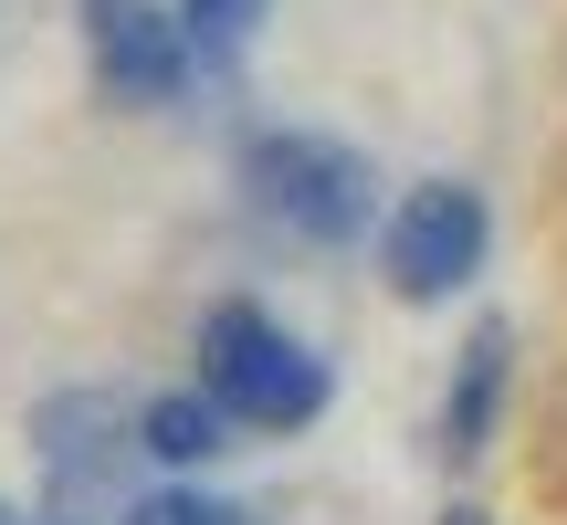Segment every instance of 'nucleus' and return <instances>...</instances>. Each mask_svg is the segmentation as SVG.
<instances>
[{"label": "nucleus", "instance_id": "nucleus-1", "mask_svg": "<svg viewBox=\"0 0 567 525\" xmlns=\"http://www.w3.org/2000/svg\"><path fill=\"white\" fill-rule=\"evenodd\" d=\"M200 389L231 410V431H305L337 379L305 337H284L264 305H210L200 316Z\"/></svg>", "mask_w": 567, "mask_h": 525}, {"label": "nucleus", "instance_id": "nucleus-2", "mask_svg": "<svg viewBox=\"0 0 567 525\" xmlns=\"http://www.w3.org/2000/svg\"><path fill=\"white\" fill-rule=\"evenodd\" d=\"M243 189H252V210H264L274 231H295V243H358L368 210H379L368 158L337 147V137H252Z\"/></svg>", "mask_w": 567, "mask_h": 525}, {"label": "nucleus", "instance_id": "nucleus-3", "mask_svg": "<svg viewBox=\"0 0 567 525\" xmlns=\"http://www.w3.org/2000/svg\"><path fill=\"white\" fill-rule=\"evenodd\" d=\"M484 243H494V222H484V200H473L463 179H421L400 210H389V295H410V305H442V295H463L473 274H484Z\"/></svg>", "mask_w": 567, "mask_h": 525}, {"label": "nucleus", "instance_id": "nucleus-4", "mask_svg": "<svg viewBox=\"0 0 567 525\" xmlns=\"http://www.w3.org/2000/svg\"><path fill=\"white\" fill-rule=\"evenodd\" d=\"M84 42H95L105 95H126V105H168L189 84V32L147 0H84Z\"/></svg>", "mask_w": 567, "mask_h": 525}, {"label": "nucleus", "instance_id": "nucleus-5", "mask_svg": "<svg viewBox=\"0 0 567 525\" xmlns=\"http://www.w3.org/2000/svg\"><path fill=\"white\" fill-rule=\"evenodd\" d=\"M505 379H515V337H505V316H484V326H473V347H463V379H452V421H442V452H452V463H473V452L494 442Z\"/></svg>", "mask_w": 567, "mask_h": 525}, {"label": "nucleus", "instance_id": "nucleus-6", "mask_svg": "<svg viewBox=\"0 0 567 525\" xmlns=\"http://www.w3.org/2000/svg\"><path fill=\"white\" fill-rule=\"evenodd\" d=\"M231 442V410L210 400V389H179V400H147L137 410V452H158V463H210V452Z\"/></svg>", "mask_w": 567, "mask_h": 525}, {"label": "nucleus", "instance_id": "nucleus-7", "mask_svg": "<svg viewBox=\"0 0 567 525\" xmlns=\"http://www.w3.org/2000/svg\"><path fill=\"white\" fill-rule=\"evenodd\" d=\"M179 32H189V53L231 63L252 32H264V0H179Z\"/></svg>", "mask_w": 567, "mask_h": 525}, {"label": "nucleus", "instance_id": "nucleus-8", "mask_svg": "<svg viewBox=\"0 0 567 525\" xmlns=\"http://www.w3.org/2000/svg\"><path fill=\"white\" fill-rule=\"evenodd\" d=\"M126 525H252L243 505H221V494H147Z\"/></svg>", "mask_w": 567, "mask_h": 525}, {"label": "nucleus", "instance_id": "nucleus-9", "mask_svg": "<svg viewBox=\"0 0 567 525\" xmlns=\"http://www.w3.org/2000/svg\"><path fill=\"white\" fill-rule=\"evenodd\" d=\"M0 525H11V505H0Z\"/></svg>", "mask_w": 567, "mask_h": 525}]
</instances>
